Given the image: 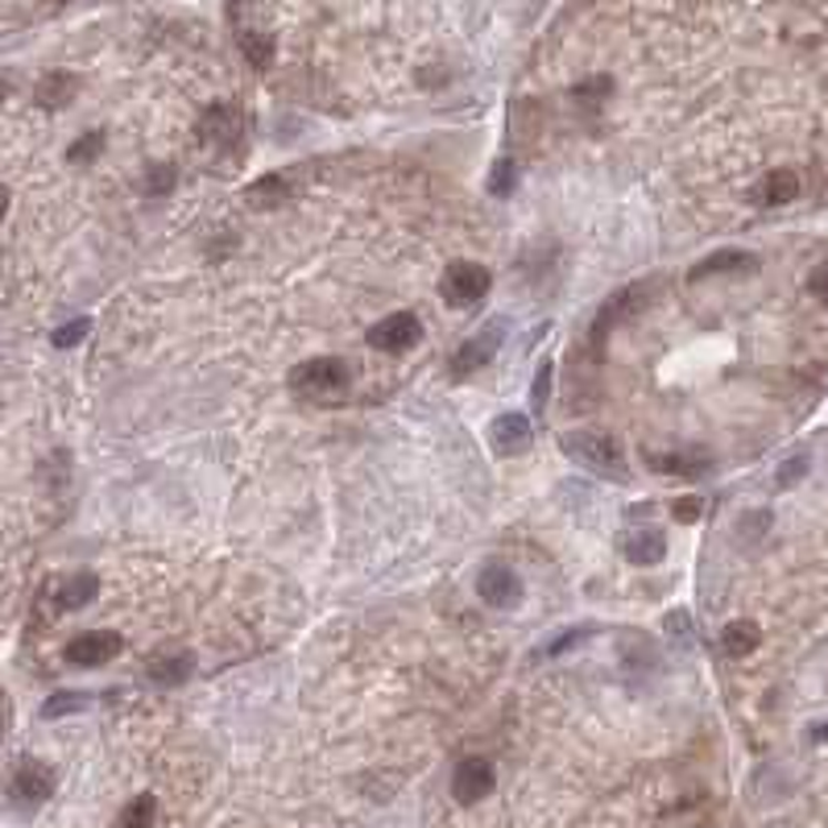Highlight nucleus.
<instances>
[{
    "mask_svg": "<svg viewBox=\"0 0 828 828\" xmlns=\"http://www.w3.org/2000/svg\"><path fill=\"white\" fill-rule=\"evenodd\" d=\"M422 340V319L410 311H398V315H386L381 324L369 328V345L377 352H407Z\"/></svg>",
    "mask_w": 828,
    "mask_h": 828,
    "instance_id": "nucleus-9",
    "label": "nucleus"
},
{
    "mask_svg": "<svg viewBox=\"0 0 828 828\" xmlns=\"http://www.w3.org/2000/svg\"><path fill=\"white\" fill-rule=\"evenodd\" d=\"M625 560L638 563V568H651V563H663V555H667V534L655 531V527H642V531L625 534Z\"/></svg>",
    "mask_w": 828,
    "mask_h": 828,
    "instance_id": "nucleus-16",
    "label": "nucleus"
},
{
    "mask_svg": "<svg viewBox=\"0 0 828 828\" xmlns=\"http://www.w3.org/2000/svg\"><path fill=\"white\" fill-rule=\"evenodd\" d=\"M88 701H92L88 692H54V696L42 704V717L54 720V717H67V713H79V708H83Z\"/></svg>",
    "mask_w": 828,
    "mask_h": 828,
    "instance_id": "nucleus-25",
    "label": "nucleus"
},
{
    "mask_svg": "<svg viewBox=\"0 0 828 828\" xmlns=\"http://www.w3.org/2000/svg\"><path fill=\"white\" fill-rule=\"evenodd\" d=\"M610 92H613L610 79L596 75V79H584V83H576V88H572V100H576V104H584V109H596V104H601Z\"/></svg>",
    "mask_w": 828,
    "mask_h": 828,
    "instance_id": "nucleus-28",
    "label": "nucleus"
},
{
    "mask_svg": "<svg viewBox=\"0 0 828 828\" xmlns=\"http://www.w3.org/2000/svg\"><path fill=\"white\" fill-rule=\"evenodd\" d=\"M758 642H763V630L754 622H729L725 630H720V651L729 658H746L750 651H758Z\"/></svg>",
    "mask_w": 828,
    "mask_h": 828,
    "instance_id": "nucleus-20",
    "label": "nucleus"
},
{
    "mask_svg": "<svg viewBox=\"0 0 828 828\" xmlns=\"http://www.w3.org/2000/svg\"><path fill=\"white\" fill-rule=\"evenodd\" d=\"M531 439H534L531 419L518 415V410H505V415H498V419L489 422V443H493L498 456H522L531 448Z\"/></svg>",
    "mask_w": 828,
    "mask_h": 828,
    "instance_id": "nucleus-12",
    "label": "nucleus"
},
{
    "mask_svg": "<svg viewBox=\"0 0 828 828\" xmlns=\"http://www.w3.org/2000/svg\"><path fill=\"white\" fill-rule=\"evenodd\" d=\"M95 596H100V576L95 572H75L59 589V610H83V605H92Z\"/></svg>",
    "mask_w": 828,
    "mask_h": 828,
    "instance_id": "nucleus-21",
    "label": "nucleus"
},
{
    "mask_svg": "<svg viewBox=\"0 0 828 828\" xmlns=\"http://www.w3.org/2000/svg\"><path fill=\"white\" fill-rule=\"evenodd\" d=\"M54 796V770H50L47 763H33V758H25V763L13 770V779H9V799H13L17 808H42L47 799Z\"/></svg>",
    "mask_w": 828,
    "mask_h": 828,
    "instance_id": "nucleus-6",
    "label": "nucleus"
},
{
    "mask_svg": "<svg viewBox=\"0 0 828 828\" xmlns=\"http://www.w3.org/2000/svg\"><path fill=\"white\" fill-rule=\"evenodd\" d=\"M352 386V374L340 357H311L290 374V393L307 407H336Z\"/></svg>",
    "mask_w": 828,
    "mask_h": 828,
    "instance_id": "nucleus-1",
    "label": "nucleus"
},
{
    "mask_svg": "<svg viewBox=\"0 0 828 828\" xmlns=\"http://www.w3.org/2000/svg\"><path fill=\"white\" fill-rule=\"evenodd\" d=\"M88 331H92V319H71V324H63V328L54 331V348H75Z\"/></svg>",
    "mask_w": 828,
    "mask_h": 828,
    "instance_id": "nucleus-31",
    "label": "nucleus"
},
{
    "mask_svg": "<svg viewBox=\"0 0 828 828\" xmlns=\"http://www.w3.org/2000/svg\"><path fill=\"white\" fill-rule=\"evenodd\" d=\"M501 340H505V319H489L477 336H469L464 345L456 348V357H452V374L456 377H472L477 369H484L489 360L498 357V348Z\"/></svg>",
    "mask_w": 828,
    "mask_h": 828,
    "instance_id": "nucleus-5",
    "label": "nucleus"
},
{
    "mask_svg": "<svg viewBox=\"0 0 828 828\" xmlns=\"http://www.w3.org/2000/svg\"><path fill=\"white\" fill-rule=\"evenodd\" d=\"M4 95H9V79H0V104H4Z\"/></svg>",
    "mask_w": 828,
    "mask_h": 828,
    "instance_id": "nucleus-38",
    "label": "nucleus"
},
{
    "mask_svg": "<svg viewBox=\"0 0 828 828\" xmlns=\"http://www.w3.org/2000/svg\"><path fill=\"white\" fill-rule=\"evenodd\" d=\"M663 630H667L672 638L688 642V638H692V622H688V613H684V610H672V613H667V617H663Z\"/></svg>",
    "mask_w": 828,
    "mask_h": 828,
    "instance_id": "nucleus-34",
    "label": "nucleus"
},
{
    "mask_svg": "<svg viewBox=\"0 0 828 828\" xmlns=\"http://www.w3.org/2000/svg\"><path fill=\"white\" fill-rule=\"evenodd\" d=\"M560 452L572 460V464H584L593 469L596 477H610L613 484L630 481V464H625L622 443L610 436H596V431H568L560 439Z\"/></svg>",
    "mask_w": 828,
    "mask_h": 828,
    "instance_id": "nucleus-2",
    "label": "nucleus"
},
{
    "mask_svg": "<svg viewBox=\"0 0 828 828\" xmlns=\"http://www.w3.org/2000/svg\"><path fill=\"white\" fill-rule=\"evenodd\" d=\"M477 596H481L484 605H493V610H514L518 601H522V580H518L514 568L489 563V568H481V576H477Z\"/></svg>",
    "mask_w": 828,
    "mask_h": 828,
    "instance_id": "nucleus-11",
    "label": "nucleus"
},
{
    "mask_svg": "<svg viewBox=\"0 0 828 828\" xmlns=\"http://www.w3.org/2000/svg\"><path fill=\"white\" fill-rule=\"evenodd\" d=\"M75 92H79L75 75H67V71H50V75H42V83L33 88V100H38V109L59 112L75 100Z\"/></svg>",
    "mask_w": 828,
    "mask_h": 828,
    "instance_id": "nucleus-17",
    "label": "nucleus"
},
{
    "mask_svg": "<svg viewBox=\"0 0 828 828\" xmlns=\"http://www.w3.org/2000/svg\"><path fill=\"white\" fill-rule=\"evenodd\" d=\"M796 195H799V174L796 171H770L763 183L754 187V200H758L763 207H783V204H791Z\"/></svg>",
    "mask_w": 828,
    "mask_h": 828,
    "instance_id": "nucleus-19",
    "label": "nucleus"
},
{
    "mask_svg": "<svg viewBox=\"0 0 828 828\" xmlns=\"http://www.w3.org/2000/svg\"><path fill=\"white\" fill-rule=\"evenodd\" d=\"M642 460L651 464L655 472H663V477H704V469L713 464V456L701 452V448H692V452H642Z\"/></svg>",
    "mask_w": 828,
    "mask_h": 828,
    "instance_id": "nucleus-14",
    "label": "nucleus"
},
{
    "mask_svg": "<svg viewBox=\"0 0 828 828\" xmlns=\"http://www.w3.org/2000/svg\"><path fill=\"white\" fill-rule=\"evenodd\" d=\"M191 672H195V655L191 651H157L150 663H145V675L162 684V688H174V684H187Z\"/></svg>",
    "mask_w": 828,
    "mask_h": 828,
    "instance_id": "nucleus-13",
    "label": "nucleus"
},
{
    "mask_svg": "<svg viewBox=\"0 0 828 828\" xmlns=\"http://www.w3.org/2000/svg\"><path fill=\"white\" fill-rule=\"evenodd\" d=\"M808 295L820 298V303L828 307V262L812 269V278H808Z\"/></svg>",
    "mask_w": 828,
    "mask_h": 828,
    "instance_id": "nucleus-35",
    "label": "nucleus"
},
{
    "mask_svg": "<svg viewBox=\"0 0 828 828\" xmlns=\"http://www.w3.org/2000/svg\"><path fill=\"white\" fill-rule=\"evenodd\" d=\"M141 191L145 195H166V191H174V166H150V174H145V183H141Z\"/></svg>",
    "mask_w": 828,
    "mask_h": 828,
    "instance_id": "nucleus-30",
    "label": "nucleus"
},
{
    "mask_svg": "<svg viewBox=\"0 0 828 828\" xmlns=\"http://www.w3.org/2000/svg\"><path fill=\"white\" fill-rule=\"evenodd\" d=\"M672 514H675V522L692 527V522L704 514V501L701 498H679V501H672Z\"/></svg>",
    "mask_w": 828,
    "mask_h": 828,
    "instance_id": "nucleus-33",
    "label": "nucleus"
},
{
    "mask_svg": "<svg viewBox=\"0 0 828 828\" xmlns=\"http://www.w3.org/2000/svg\"><path fill=\"white\" fill-rule=\"evenodd\" d=\"M236 47L249 59L253 71H269V67H274V38H269V33H262V30L236 33Z\"/></svg>",
    "mask_w": 828,
    "mask_h": 828,
    "instance_id": "nucleus-22",
    "label": "nucleus"
},
{
    "mask_svg": "<svg viewBox=\"0 0 828 828\" xmlns=\"http://www.w3.org/2000/svg\"><path fill=\"white\" fill-rule=\"evenodd\" d=\"M493 787H498V770H493L489 758H464V763L452 770V799L464 804V808L481 804Z\"/></svg>",
    "mask_w": 828,
    "mask_h": 828,
    "instance_id": "nucleus-8",
    "label": "nucleus"
},
{
    "mask_svg": "<svg viewBox=\"0 0 828 828\" xmlns=\"http://www.w3.org/2000/svg\"><path fill=\"white\" fill-rule=\"evenodd\" d=\"M754 269H758V257H754V253L717 249L692 266V278H713V274H754Z\"/></svg>",
    "mask_w": 828,
    "mask_h": 828,
    "instance_id": "nucleus-15",
    "label": "nucleus"
},
{
    "mask_svg": "<svg viewBox=\"0 0 828 828\" xmlns=\"http://www.w3.org/2000/svg\"><path fill=\"white\" fill-rule=\"evenodd\" d=\"M100 150H104V133H95L92 129V133H83V137L67 150V162H71V166H88V162L100 157Z\"/></svg>",
    "mask_w": 828,
    "mask_h": 828,
    "instance_id": "nucleus-27",
    "label": "nucleus"
},
{
    "mask_svg": "<svg viewBox=\"0 0 828 828\" xmlns=\"http://www.w3.org/2000/svg\"><path fill=\"white\" fill-rule=\"evenodd\" d=\"M551 374H555V365L551 360H543L539 365V374H534V386H531V407L543 410L551 402Z\"/></svg>",
    "mask_w": 828,
    "mask_h": 828,
    "instance_id": "nucleus-29",
    "label": "nucleus"
},
{
    "mask_svg": "<svg viewBox=\"0 0 828 828\" xmlns=\"http://www.w3.org/2000/svg\"><path fill=\"white\" fill-rule=\"evenodd\" d=\"M489 286H493V274L484 266H477V262H452V266L443 269V278H439V295L448 298L452 307H472V303H481L489 295Z\"/></svg>",
    "mask_w": 828,
    "mask_h": 828,
    "instance_id": "nucleus-3",
    "label": "nucleus"
},
{
    "mask_svg": "<svg viewBox=\"0 0 828 828\" xmlns=\"http://www.w3.org/2000/svg\"><path fill=\"white\" fill-rule=\"evenodd\" d=\"M593 634V625H576V630H560L555 634V642H548L543 651H534V658H555L563 655V651H572V646H580V642Z\"/></svg>",
    "mask_w": 828,
    "mask_h": 828,
    "instance_id": "nucleus-26",
    "label": "nucleus"
},
{
    "mask_svg": "<svg viewBox=\"0 0 828 828\" xmlns=\"http://www.w3.org/2000/svg\"><path fill=\"white\" fill-rule=\"evenodd\" d=\"M245 200H249V207H257V212H269V207L290 204V200H295V187H290L286 174H262V178L245 191Z\"/></svg>",
    "mask_w": 828,
    "mask_h": 828,
    "instance_id": "nucleus-18",
    "label": "nucleus"
},
{
    "mask_svg": "<svg viewBox=\"0 0 828 828\" xmlns=\"http://www.w3.org/2000/svg\"><path fill=\"white\" fill-rule=\"evenodd\" d=\"M804 472H808V456H791V460H787V464L779 469L775 484H779V489H791L796 481H804Z\"/></svg>",
    "mask_w": 828,
    "mask_h": 828,
    "instance_id": "nucleus-32",
    "label": "nucleus"
},
{
    "mask_svg": "<svg viewBox=\"0 0 828 828\" xmlns=\"http://www.w3.org/2000/svg\"><path fill=\"white\" fill-rule=\"evenodd\" d=\"M195 133L204 145H216V150H241L245 141V116L233 109V104H212V109L195 121Z\"/></svg>",
    "mask_w": 828,
    "mask_h": 828,
    "instance_id": "nucleus-7",
    "label": "nucleus"
},
{
    "mask_svg": "<svg viewBox=\"0 0 828 828\" xmlns=\"http://www.w3.org/2000/svg\"><path fill=\"white\" fill-rule=\"evenodd\" d=\"M157 820V799L154 796H137L133 804H125V812L116 816L112 828H154Z\"/></svg>",
    "mask_w": 828,
    "mask_h": 828,
    "instance_id": "nucleus-23",
    "label": "nucleus"
},
{
    "mask_svg": "<svg viewBox=\"0 0 828 828\" xmlns=\"http://www.w3.org/2000/svg\"><path fill=\"white\" fill-rule=\"evenodd\" d=\"M812 742H828V720L825 725H812Z\"/></svg>",
    "mask_w": 828,
    "mask_h": 828,
    "instance_id": "nucleus-36",
    "label": "nucleus"
},
{
    "mask_svg": "<svg viewBox=\"0 0 828 828\" xmlns=\"http://www.w3.org/2000/svg\"><path fill=\"white\" fill-rule=\"evenodd\" d=\"M4 212H9V187L0 183V219H4Z\"/></svg>",
    "mask_w": 828,
    "mask_h": 828,
    "instance_id": "nucleus-37",
    "label": "nucleus"
},
{
    "mask_svg": "<svg viewBox=\"0 0 828 828\" xmlns=\"http://www.w3.org/2000/svg\"><path fill=\"white\" fill-rule=\"evenodd\" d=\"M651 295H655V282H642V286H625V290H617L610 303H601L593 328H589V340H593V345H601V340H605L617 324H625L630 315H638L642 303H646Z\"/></svg>",
    "mask_w": 828,
    "mask_h": 828,
    "instance_id": "nucleus-4",
    "label": "nucleus"
},
{
    "mask_svg": "<svg viewBox=\"0 0 828 828\" xmlns=\"http://www.w3.org/2000/svg\"><path fill=\"white\" fill-rule=\"evenodd\" d=\"M121 634H112V630H88V634H75V638L67 642V663H75V667H104L109 658L121 655Z\"/></svg>",
    "mask_w": 828,
    "mask_h": 828,
    "instance_id": "nucleus-10",
    "label": "nucleus"
},
{
    "mask_svg": "<svg viewBox=\"0 0 828 828\" xmlns=\"http://www.w3.org/2000/svg\"><path fill=\"white\" fill-rule=\"evenodd\" d=\"M514 187H518L514 157H498L493 171H489V195H493V200H505V195H514Z\"/></svg>",
    "mask_w": 828,
    "mask_h": 828,
    "instance_id": "nucleus-24",
    "label": "nucleus"
}]
</instances>
